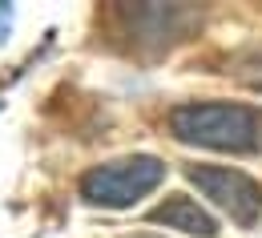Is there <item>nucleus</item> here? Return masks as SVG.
<instances>
[{"mask_svg":"<svg viewBox=\"0 0 262 238\" xmlns=\"http://www.w3.org/2000/svg\"><path fill=\"white\" fill-rule=\"evenodd\" d=\"M149 222H158V226H165V230L194 234V238H214V234H218L214 214H206L194 198H165L162 206H154Z\"/></svg>","mask_w":262,"mask_h":238,"instance_id":"nucleus-4","label":"nucleus"},{"mask_svg":"<svg viewBox=\"0 0 262 238\" xmlns=\"http://www.w3.org/2000/svg\"><path fill=\"white\" fill-rule=\"evenodd\" d=\"M169 134L186 145L226 149V154H262V109L234 101H194L169 113Z\"/></svg>","mask_w":262,"mask_h":238,"instance_id":"nucleus-1","label":"nucleus"},{"mask_svg":"<svg viewBox=\"0 0 262 238\" xmlns=\"http://www.w3.org/2000/svg\"><path fill=\"white\" fill-rule=\"evenodd\" d=\"M190 182L238 226H254L262 218V186L250 174L230 166H190Z\"/></svg>","mask_w":262,"mask_h":238,"instance_id":"nucleus-3","label":"nucleus"},{"mask_svg":"<svg viewBox=\"0 0 262 238\" xmlns=\"http://www.w3.org/2000/svg\"><path fill=\"white\" fill-rule=\"evenodd\" d=\"M165 178V166L149 154H133V158H117L105 162L81 178V198L105 210H125V206L141 202L145 194H154Z\"/></svg>","mask_w":262,"mask_h":238,"instance_id":"nucleus-2","label":"nucleus"}]
</instances>
